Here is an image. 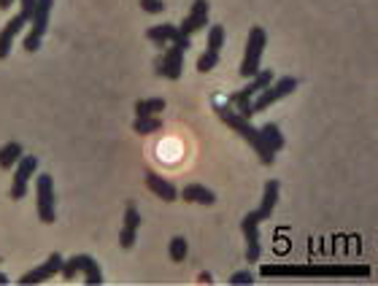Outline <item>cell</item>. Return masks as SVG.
Returning <instances> with one entry per match:
<instances>
[{
    "label": "cell",
    "mask_w": 378,
    "mask_h": 286,
    "mask_svg": "<svg viewBox=\"0 0 378 286\" xmlns=\"http://www.w3.org/2000/svg\"><path fill=\"white\" fill-rule=\"evenodd\" d=\"M211 105H213L216 116H219V119H222V122H224L230 130H235V133H238L244 141L249 143L254 151L259 154V159H262L265 165H273V157H276V154H273V151L265 146V141H262V133L254 127V125L249 122V119H246V116H244V114H238L235 108H230V103H224V100H219V97H213V100H211Z\"/></svg>",
    "instance_id": "1"
},
{
    "label": "cell",
    "mask_w": 378,
    "mask_h": 286,
    "mask_svg": "<svg viewBox=\"0 0 378 286\" xmlns=\"http://www.w3.org/2000/svg\"><path fill=\"white\" fill-rule=\"evenodd\" d=\"M262 276H314V278H322V276H370V268L365 265H265L259 268Z\"/></svg>",
    "instance_id": "2"
},
{
    "label": "cell",
    "mask_w": 378,
    "mask_h": 286,
    "mask_svg": "<svg viewBox=\"0 0 378 286\" xmlns=\"http://www.w3.org/2000/svg\"><path fill=\"white\" fill-rule=\"evenodd\" d=\"M273 79H276L273 70H259V73H254L252 81H249L244 90H238L235 95H230V108H235L238 114H244L246 119H252V100L259 95Z\"/></svg>",
    "instance_id": "3"
},
{
    "label": "cell",
    "mask_w": 378,
    "mask_h": 286,
    "mask_svg": "<svg viewBox=\"0 0 378 286\" xmlns=\"http://www.w3.org/2000/svg\"><path fill=\"white\" fill-rule=\"evenodd\" d=\"M60 276H62L65 281H73L76 276H84V281L89 286L103 284V270H100V265H97L89 254H76V257H71L68 262H62Z\"/></svg>",
    "instance_id": "4"
},
{
    "label": "cell",
    "mask_w": 378,
    "mask_h": 286,
    "mask_svg": "<svg viewBox=\"0 0 378 286\" xmlns=\"http://www.w3.org/2000/svg\"><path fill=\"white\" fill-rule=\"evenodd\" d=\"M265 44H268V33L259 25L252 27L249 30V41H246V51H244V60H241V68H238L241 76L252 79L254 73H259V60L265 54Z\"/></svg>",
    "instance_id": "5"
},
{
    "label": "cell",
    "mask_w": 378,
    "mask_h": 286,
    "mask_svg": "<svg viewBox=\"0 0 378 286\" xmlns=\"http://www.w3.org/2000/svg\"><path fill=\"white\" fill-rule=\"evenodd\" d=\"M51 8H54V0H36L33 16H30V33L25 36V51H38L43 36H46V27H49Z\"/></svg>",
    "instance_id": "6"
},
{
    "label": "cell",
    "mask_w": 378,
    "mask_h": 286,
    "mask_svg": "<svg viewBox=\"0 0 378 286\" xmlns=\"http://www.w3.org/2000/svg\"><path fill=\"white\" fill-rule=\"evenodd\" d=\"M294 90H297V79H292V76H281L279 81L273 79V81L252 100V116L254 114H259V111H265V108H270L273 103L284 100L287 95H292Z\"/></svg>",
    "instance_id": "7"
},
{
    "label": "cell",
    "mask_w": 378,
    "mask_h": 286,
    "mask_svg": "<svg viewBox=\"0 0 378 286\" xmlns=\"http://www.w3.org/2000/svg\"><path fill=\"white\" fill-rule=\"evenodd\" d=\"M36 203H38V219L43 224H54L57 211H54V179L49 173H41L36 179Z\"/></svg>",
    "instance_id": "8"
},
{
    "label": "cell",
    "mask_w": 378,
    "mask_h": 286,
    "mask_svg": "<svg viewBox=\"0 0 378 286\" xmlns=\"http://www.w3.org/2000/svg\"><path fill=\"white\" fill-rule=\"evenodd\" d=\"M262 213L259 211H249L241 222V230H244V238H246V262L257 265L259 262V254H262V246H259V224H262Z\"/></svg>",
    "instance_id": "9"
},
{
    "label": "cell",
    "mask_w": 378,
    "mask_h": 286,
    "mask_svg": "<svg viewBox=\"0 0 378 286\" xmlns=\"http://www.w3.org/2000/svg\"><path fill=\"white\" fill-rule=\"evenodd\" d=\"M38 170V157L33 154H22V159L16 162V173H14V181H11V200H22L27 194V184L33 179V173Z\"/></svg>",
    "instance_id": "10"
},
{
    "label": "cell",
    "mask_w": 378,
    "mask_h": 286,
    "mask_svg": "<svg viewBox=\"0 0 378 286\" xmlns=\"http://www.w3.org/2000/svg\"><path fill=\"white\" fill-rule=\"evenodd\" d=\"M189 44H192V38H184V41H178V44H168L165 51H163V57H160V62H163V76H168V79H181V70H184V51H189Z\"/></svg>",
    "instance_id": "11"
},
{
    "label": "cell",
    "mask_w": 378,
    "mask_h": 286,
    "mask_svg": "<svg viewBox=\"0 0 378 286\" xmlns=\"http://www.w3.org/2000/svg\"><path fill=\"white\" fill-rule=\"evenodd\" d=\"M209 0H195L192 3V11H189V16L178 25V33L184 36V38H192L195 33H200L206 25H209Z\"/></svg>",
    "instance_id": "12"
},
{
    "label": "cell",
    "mask_w": 378,
    "mask_h": 286,
    "mask_svg": "<svg viewBox=\"0 0 378 286\" xmlns=\"http://www.w3.org/2000/svg\"><path fill=\"white\" fill-rule=\"evenodd\" d=\"M62 254H49V259L38 265V268H33L30 273H25L22 278H19V284H43V281H49V278H54L57 273H60V268H62Z\"/></svg>",
    "instance_id": "13"
},
{
    "label": "cell",
    "mask_w": 378,
    "mask_h": 286,
    "mask_svg": "<svg viewBox=\"0 0 378 286\" xmlns=\"http://www.w3.org/2000/svg\"><path fill=\"white\" fill-rule=\"evenodd\" d=\"M25 25H30V14H25V11H19L3 30H0V60H5L8 57V51H11V44H14V38L25 30Z\"/></svg>",
    "instance_id": "14"
},
{
    "label": "cell",
    "mask_w": 378,
    "mask_h": 286,
    "mask_svg": "<svg viewBox=\"0 0 378 286\" xmlns=\"http://www.w3.org/2000/svg\"><path fill=\"white\" fill-rule=\"evenodd\" d=\"M138 227H141V213H138L135 203H127V208H125V224H122V233H119V246H122V248H132V246H135V235H138Z\"/></svg>",
    "instance_id": "15"
},
{
    "label": "cell",
    "mask_w": 378,
    "mask_h": 286,
    "mask_svg": "<svg viewBox=\"0 0 378 286\" xmlns=\"http://www.w3.org/2000/svg\"><path fill=\"white\" fill-rule=\"evenodd\" d=\"M146 187L152 194H157L160 200H165V203H176V197H178V190L173 187V181H168L165 176H160V173H146Z\"/></svg>",
    "instance_id": "16"
},
{
    "label": "cell",
    "mask_w": 378,
    "mask_h": 286,
    "mask_svg": "<svg viewBox=\"0 0 378 286\" xmlns=\"http://www.w3.org/2000/svg\"><path fill=\"white\" fill-rule=\"evenodd\" d=\"M146 38H149L152 44H157V47H168V44H178V41H184V36L178 33V27H173V25H157V27H149V30H146Z\"/></svg>",
    "instance_id": "17"
},
{
    "label": "cell",
    "mask_w": 378,
    "mask_h": 286,
    "mask_svg": "<svg viewBox=\"0 0 378 286\" xmlns=\"http://www.w3.org/2000/svg\"><path fill=\"white\" fill-rule=\"evenodd\" d=\"M178 194H181L184 203H198V205H213V203H216V194H213L209 187H203V184H189V187H184Z\"/></svg>",
    "instance_id": "18"
},
{
    "label": "cell",
    "mask_w": 378,
    "mask_h": 286,
    "mask_svg": "<svg viewBox=\"0 0 378 286\" xmlns=\"http://www.w3.org/2000/svg\"><path fill=\"white\" fill-rule=\"evenodd\" d=\"M279 197H281V184L276 181V179H270L268 184H265V192H262V203H259V213H262V219H268L273 211H276V203H279Z\"/></svg>",
    "instance_id": "19"
},
{
    "label": "cell",
    "mask_w": 378,
    "mask_h": 286,
    "mask_svg": "<svg viewBox=\"0 0 378 286\" xmlns=\"http://www.w3.org/2000/svg\"><path fill=\"white\" fill-rule=\"evenodd\" d=\"M259 133H262V141H265V146H268L273 154L284 148V143H287V141H284V133H281V127H279L276 122H268V125H265Z\"/></svg>",
    "instance_id": "20"
},
{
    "label": "cell",
    "mask_w": 378,
    "mask_h": 286,
    "mask_svg": "<svg viewBox=\"0 0 378 286\" xmlns=\"http://www.w3.org/2000/svg\"><path fill=\"white\" fill-rule=\"evenodd\" d=\"M165 111V100L163 97H146L135 103V116H160Z\"/></svg>",
    "instance_id": "21"
},
{
    "label": "cell",
    "mask_w": 378,
    "mask_h": 286,
    "mask_svg": "<svg viewBox=\"0 0 378 286\" xmlns=\"http://www.w3.org/2000/svg\"><path fill=\"white\" fill-rule=\"evenodd\" d=\"M22 143H16V141H11V143H5V146H0V168L5 170V168H14L19 159H22Z\"/></svg>",
    "instance_id": "22"
},
{
    "label": "cell",
    "mask_w": 378,
    "mask_h": 286,
    "mask_svg": "<svg viewBox=\"0 0 378 286\" xmlns=\"http://www.w3.org/2000/svg\"><path fill=\"white\" fill-rule=\"evenodd\" d=\"M163 127V119L160 116H135V122H132V130L138 133V135H152V133H157Z\"/></svg>",
    "instance_id": "23"
},
{
    "label": "cell",
    "mask_w": 378,
    "mask_h": 286,
    "mask_svg": "<svg viewBox=\"0 0 378 286\" xmlns=\"http://www.w3.org/2000/svg\"><path fill=\"white\" fill-rule=\"evenodd\" d=\"M187 251H189V243H187V238H181V235H176V238L170 240L168 246V254L173 262H181L184 257H187Z\"/></svg>",
    "instance_id": "24"
},
{
    "label": "cell",
    "mask_w": 378,
    "mask_h": 286,
    "mask_svg": "<svg viewBox=\"0 0 378 286\" xmlns=\"http://www.w3.org/2000/svg\"><path fill=\"white\" fill-rule=\"evenodd\" d=\"M216 65H219V51L206 49V51L198 57V73H211Z\"/></svg>",
    "instance_id": "25"
},
{
    "label": "cell",
    "mask_w": 378,
    "mask_h": 286,
    "mask_svg": "<svg viewBox=\"0 0 378 286\" xmlns=\"http://www.w3.org/2000/svg\"><path fill=\"white\" fill-rule=\"evenodd\" d=\"M224 27L222 25H211L209 30V49L211 51H222V47H224Z\"/></svg>",
    "instance_id": "26"
},
{
    "label": "cell",
    "mask_w": 378,
    "mask_h": 286,
    "mask_svg": "<svg viewBox=\"0 0 378 286\" xmlns=\"http://www.w3.org/2000/svg\"><path fill=\"white\" fill-rule=\"evenodd\" d=\"M257 278H254V273L249 270H238V273H233L230 276V284H254Z\"/></svg>",
    "instance_id": "27"
},
{
    "label": "cell",
    "mask_w": 378,
    "mask_h": 286,
    "mask_svg": "<svg viewBox=\"0 0 378 286\" xmlns=\"http://www.w3.org/2000/svg\"><path fill=\"white\" fill-rule=\"evenodd\" d=\"M141 8L149 14H160V11H165V3L163 0H141Z\"/></svg>",
    "instance_id": "28"
},
{
    "label": "cell",
    "mask_w": 378,
    "mask_h": 286,
    "mask_svg": "<svg viewBox=\"0 0 378 286\" xmlns=\"http://www.w3.org/2000/svg\"><path fill=\"white\" fill-rule=\"evenodd\" d=\"M19 3H22V11L33 16V8H36V0H19Z\"/></svg>",
    "instance_id": "29"
},
{
    "label": "cell",
    "mask_w": 378,
    "mask_h": 286,
    "mask_svg": "<svg viewBox=\"0 0 378 286\" xmlns=\"http://www.w3.org/2000/svg\"><path fill=\"white\" fill-rule=\"evenodd\" d=\"M198 281H200V284H211L213 278H211V273H200V278H198Z\"/></svg>",
    "instance_id": "30"
},
{
    "label": "cell",
    "mask_w": 378,
    "mask_h": 286,
    "mask_svg": "<svg viewBox=\"0 0 378 286\" xmlns=\"http://www.w3.org/2000/svg\"><path fill=\"white\" fill-rule=\"evenodd\" d=\"M11 3H14V0H0V11H5V8H11Z\"/></svg>",
    "instance_id": "31"
},
{
    "label": "cell",
    "mask_w": 378,
    "mask_h": 286,
    "mask_svg": "<svg viewBox=\"0 0 378 286\" xmlns=\"http://www.w3.org/2000/svg\"><path fill=\"white\" fill-rule=\"evenodd\" d=\"M5 281H8V278H5V276H3V273H0V284H5Z\"/></svg>",
    "instance_id": "32"
}]
</instances>
